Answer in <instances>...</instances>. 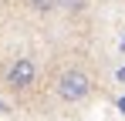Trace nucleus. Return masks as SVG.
<instances>
[{"mask_svg": "<svg viewBox=\"0 0 125 121\" xmlns=\"http://www.w3.org/2000/svg\"><path fill=\"white\" fill-rule=\"evenodd\" d=\"M88 94H91V78L84 71H64L58 78V98L61 101L74 104V101H84Z\"/></svg>", "mask_w": 125, "mask_h": 121, "instance_id": "f257e3e1", "label": "nucleus"}, {"mask_svg": "<svg viewBox=\"0 0 125 121\" xmlns=\"http://www.w3.org/2000/svg\"><path fill=\"white\" fill-rule=\"evenodd\" d=\"M37 78V64L31 57H17L10 64V71H7V84L14 87V91H24V87H31Z\"/></svg>", "mask_w": 125, "mask_h": 121, "instance_id": "f03ea898", "label": "nucleus"}, {"mask_svg": "<svg viewBox=\"0 0 125 121\" xmlns=\"http://www.w3.org/2000/svg\"><path fill=\"white\" fill-rule=\"evenodd\" d=\"M27 3H31L34 10H41V14H47V10H54V7H58V0H27Z\"/></svg>", "mask_w": 125, "mask_h": 121, "instance_id": "7ed1b4c3", "label": "nucleus"}, {"mask_svg": "<svg viewBox=\"0 0 125 121\" xmlns=\"http://www.w3.org/2000/svg\"><path fill=\"white\" fill-rule=\"evenodd\" d=\"M115 78H118V81H125V67H118V74H115Z\"/></svg>", "mask_w": 125, "mask_h": 121, "instance_id": "20e7f679", "label": "nucleus"}, {"mask_svg": "<svg viewBox=\"0 0 125 121\" xmlns=\"http://www.w3.org/2000/svg\"><path fill=\"white\" fill-rule=\"evenodd\" d=\"M118 108H122V114H125V98H122V101H118Z\"/></svg>", "mask_w": 125, "mask_h": 121, "instance_id": "39448f33", "label": "nucleus"}]
</instances>
